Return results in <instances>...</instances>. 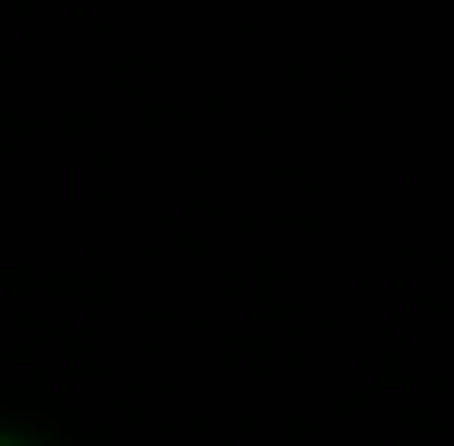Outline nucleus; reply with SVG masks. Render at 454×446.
I'll list each match as a JSON object with an SVG mask.
<instances>
[{
	"mask_svg": "<svg viewBox=\"0 0 454 446\" xmlns=\"http://www.w3.org/2000/svg\"><path fill=\"white\" fill-rule=\"evenodd\" d=\"M0 446H34V438H17V430H0Z\"/></svg>",
	"mask_w": 454,
	"mask_h": 446,
	"instance_id": "nucleus-1",
	"label": "nucleus"
}]
</instances>
